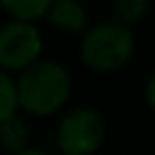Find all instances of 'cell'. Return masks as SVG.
<instances>
[{
	"label": "cell",
	"mask_w": 155,
	"mask_h": 155,
	"mask_svg": "<svg viewBox=\"0 0 155 155\" xmlns=\"http://www.w3.org/2000/svg\"><path fill=\"white\" fill-rule=\"evenodd\" d=\"M18 103L32 114H50L71 94V75L55 59H39L16 80Z\"/></svg>",
	"instance_id": "6da1fadb"
},
{
	"label": "cell",
	"mask_w": 155,
	"mask_h": 155,
	"mask_svg": "<svg viewBox=\"0 0 155 155\" xmlns=\"http://www.w3.org/2000/svg\"><path fill=\"white\" fill-rule=\"evenodd\" d=\"M146 9H148L146 0H116L114 2L116 21H121V23H132V21L141 18Z\"/></svg>",
	"instance_id": "9c48e42d"
},
{
	"label": "cell",
	"mask_w": 155,
	"mask_h": 155,
	"mask_svg": "<svg viewBox=\"0 0 155 155\" xmlns=\"http://www.w3.org/2000/svg\"><path fill=\"white\" fill-rule=\"evenodd\" d=\"M135 50V32L128 23L116 18L101 21L84 32L80 41V55L84 64L96 71H112L130 59Z\"/></svg>",
	"instance_id": "7a4b0ae2"
},
{
	"label": "cell",
	"mask_w": 155,
	"mask_h": 155,
	"mask_svg": "<svg viewBox=\"0 0 155 155\" xmlns=\"http://www.w3.org/2000/svg\"><path fill=\"white\" fill-rule=\"evenodd\" d=\"M16 155H48L44 148H37V146H28V148H23V150H18Z\"/></svg>",
	"instance_id": "8fae6325"
},
{
	"label": "cell",
	"mask_w": 155,
	"mask_h": 155,
	"mask_svg": "<svg viewBox=\"0 0 155 155\" xmlns=\"http://www.w3.org/2000/svg\"><path fill=\"white\" fill-rule=\"evenodd\" d=\"M0 144L7 150H14V155L28 148V126L21 116H12L0 123Z\"/></svg>",
	"instance_id": "52a82bcc"
},
{
	"label": "cell",
	"mask_w": 155,
	"mask_h": 155,
	"mask_svg": "<svg viewBox=\"0 0 155 155\" xmlns=\"http://www.w3.org/2000/svg\"><path fill=\"white\" fill-rule=\"evenodd\" d=\"M46 18L62 30H80L87 23V7L80 0H50Z\"/></svg>",
	"instance_id": "5b68a950"
},
{
	"label": "cell",
	"mask_w": 155,
	"mask_h": 155,
	"mask_svg": "<svg viewBox=\"0 0 155 155\" xmlns=\"http://www.w3.org/2000/svg\"><path fill=\"white\" fill-rule=\"evenodd\" d=\"M146 98H148V103L155 107V71L150 73L148 82H146Z\"/></svg>",
	"instance_id": "30bf717a"
},
{
	"label": "cell",
	"mask_w": 155,
	"mask_h": 155,
	"mask_svg": "<svg viewBox=\"0 0 155 155\" xmlns=\"http://www.w3.org/2000/svg\"><path fill=\"white\" fill-rule=\"evenodd\" d=\"M41 32L28 21H7L0 25V66L2 68H28L39 62Z\"/></svg>",
	"instance_id": "277c9868"
},
{
	"label": "cell",
	"mask_w": 155,
	"mask_h": 155,
	"mask_svg": "<svg viewBox=\"0 0 155 155\" xmlns=\"http://www.w3.org/2000/svg\"><path fill=\"white\" fill-rule=\"evenodd\" d=\"M18 89H16V80L0 68V123L16 116V107H18Z\"/></svg>",
	"instance_id": "ba28073f"
},
{
	"label": "cell",
	"mask_w": 155,
	"mask_h": 155,
	"mask_svg": "<svg viewBox=\"0 0 155 155\" xmlns=\"http://www.w3.org/2000/svg\"><path fill=\"white\" fill-rule=\"evenodd\" d=\"M0 7H2L14 21L34 23V18H41V16L48 14L50 0H2Z\"/></svg>",
	"instance_id": "8992f818"
},
{
	"label": "cell",
	"mask_w": 155,
	"mask_h": 155,
	"mask_svg": "<svg viewBox=\"0 0 155 155\" xmlns=\"http://www.w3.org/2000/svg\"><path fill=\"white\" fill-rule=\"evenodd\" d=\"M105 139V119L94 107H75L57 126V146L66 155H91Z\"/></svg>",
	"instance_id": "3957f363"
}]
</instances>
